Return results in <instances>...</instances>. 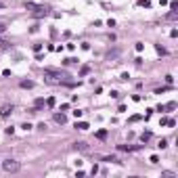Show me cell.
Here are the masks:
<instances>
[{"label": "cell", "mask_w": 178, "mask_h": 178, "mask_svg": "<svg viewBox=\"0 0 178 178\" xmlns=\"http://www.w3.org/2000/svg\"><path fill=\"white\" fill-rule=\"evenodd\" d=\"M8 46V42L6 40H2V38H0V48H6Z\"/></svg>", "instance_id": "cb8c5ba5"}, {"label": "cell", "mask_w": 178, "mask_h": 178, "mask_svg": "<svg viewBox=\"0 0 178 178\" xmlns=\"http://www.w3.org/2000/svg\"><path fill=\"white\" fill-rule=\"evenodd\" d=\"M4 32H6V23L0 21V34H4Z\"/></svg>", "instance_id": "d4e9b609"}, {"label": "cell", "mask_w": 178, "mask_h": 178, "mask_svg": "<svg viewBox=\"0 0 178 178\" xmlns=\"http://www.w3.org/2000/svg\"><path fill=\"white\" fill-rule=\"evenodd\" d=\"M138 6H145V8H151V0H138Z\"/></svg>", "instance_id": "7c38bea8"}, {"label": "cell", "mask_w": 178, "mask_h": 178, "mask_svg": "<svg viewBox=\"0 0 178 178\" xmlns=\"http://www.w3.org/2000/svg\"><path fill=\"white\" fill-rule=\"evenodd\" d=\"M19 86H21V88H27V90H30V88H34V82H32V80H23Z\"/></svg>", "instance_id": "ba28073f"}, {"label": "cell", "mask_w": 178, "mask_h": 178, "mask_svg": "<svg viewBox=\"0 0 178 178\" xmlns=\"http://www.w3.org/2000/svg\"><path fill=\"white\" fill-rule=\"evenodd\" d=\"M170 8H172V11H176V8H178V2H176V0H172V2H170Z\"/></svg>", "instance_id": "7402d4cb"}, {"label": "cell", "mask_w": 178, "mask_h": 178, "mask_svg": "<svg viewBox=\"0 0 178 178\" xmlns=\"http://www.w3.org/2000/svg\"><path fill=\"white\" fill-rule=\"evenodd\" d=\"M42 50V44H34V52H40Z\"/></svg>", "instance_id": "484cf974"}, {"label": "cell", "mask_w": 178, "mask_h": 178, "mask_svg": "<svg viewBox=\"0 0 178 178\" xmlns=\"http://www.w3.org/2000/svg\"><path fill=\"white\" fill-rule=\"evenodd\" d=\"M155 50L159 52V55H166V48H164V46H159V44H155Z\"/></svg>", "instance_id": "9a60e30c"}, {"label": "cell", "mask_w": 178, "mask_h": 178, "mask_svg": "<svg viewBox=\"0 0 178 178\" xmlns=\"http://www.w3.org/2000/svg\"><path fill=\"white\" fill-rule=\"evenodd\" d=\"M74 115H76V120H78V118H82V115H84V111H80V109H76V111H74Z\"/></svg>", "instance_id": "44dd1931"}, {"label": "cell", "mask_w": 178, "mask_h": 178, "mask_svg": "<svg viewBox=\"0 0 178 178\" xmlns=\"http://www.w3.org/2000/svg\"><path fill=\"white\" fill-rule=\"evenodd\" d=\"M13 111H15V107H13L11 103H4L2 107H0V118H8Z\"/></svg>", "instance_id": "277c9868"}, {"label": "cell", "mask_w": 178, "mask_h": 178, "mask_svg": "<svg viewBox=\"0 0 178 178\" xmlns=\"http://www.w3.org/2000/svg\"><path fill=\"white\" fill-rule=\"evenodd\" d=\"M170 109H176V103H168V105H164V111H170Z\"/></svg>", "instance_id": "5bb4252c"}, {"label": "cell", "mask_w": 178, "mask_h": 178, "mask_svg": "<svg viewBox=\"0 0 178 178\" xmlns=\"http://www.w3.org/2000/svg\"><path fill=\"white\" fill-rule=\"evenodd\" d=\"M74 147H76L78 151H84V153H88V151H90V147H88L84 140H78V142H74Z\"/></svg>", "instance_id": "5b68a950"}, {"label": "cell", "mask_w": 178, "mask_h": 178, "mask_svg": "<svg viewBox=\"0 0 178 178\" xmlns=\"http://www.w3.org/2000/svg\"><path fill=\"white\" fill-rule=\"evenodd\" d=\"M140 147H130V145H120V151H136Z\"/></svg>", "instance_id": "30bf717a"}, {"label": "cell", "mask_w": 178, "mask_h": 178, "mask_svg": "<svg viewBox=\"0 0 178 178\" xmlns=\"http://www.w3.org/2000/svg\"><path fill=\"white\" fill-rule=\"evenodd\" d=\"M76 128H78V130H88L90 126H88L86 122H76Z\"/></svg>", "instance_id": "9c48e42d"}, {"label": "cell", "mask_w": 178, "mask_h": 178, "mask_svg": "<svg viewBox=\"0 0 178 178\" xmlns=\"http://www.w3.org/2000/svg\"><path fill=\"white\" fill-rule=\"evenodd\" d=\"M25 8H27V11H32L34 15H38V17H42V15H46V13H48V6L34 4V2H25Z\"/></svg>", "instance_id": "7a4b0ae2"}, {"label": "cell", "mask_w": 178, "mask_h": 178, "mask_svg": "<svg viewBox=\"0 0 178 178\" xmlns=\"http://www.w3.org/2000/svg\"><path fill=\"white\" fill-rule=\"evenodd\" d=\"M2 170L6 174H17L21 170V164L17 162V159H4V162H2Z\"/></svg>", "instance_id": "6da1fadb"}, {"label": "cell", "mask_w": 178, "mask_h": 178, "mask_svg": "<svg viewBox=\"0 0 178 178\" xmlns=\"http://www.w3.org/2000/svg\"><path fill=\"white\" fill-rule=\"evenodd\" d=\"M88 71H90V67H88V65H84V67H82V71H80V74H82V76H86Z\"/></svg>", "instance_id": "d6986e66"}, {"label": "cell", "mask_w": 178, "mask_h": 178, "mask_svg": "<svg viewBox=\"0 0 178 178\" xmlns=\"http://www.w3.org/2000/svg\"><path fill=\"white\" fill-rule=\"evenodd\" d=\"M157 147H159V149H166V147H168V140H166V138H162V140H159V145H157Z\"/></svg>", "instance_id": "e0dca14e"}, {"label": "cell", "mask_w": 178, "mask_h": 178, "mask_svg": "<svg viewBox=\"0 0 178 178\" xmlns=\"http://www.w3.org/2000/svg\"><path fill=\"white\" fill-rule=\"evenodd\" d=\"M142 120V115H132L130 118V124H134V122H140Z\"/></svg>", "instance_id": "2e32d148"}, {"label": "cell", "mask_w": 178, "mask_h": 178, "mask_svg": "<svg viewBox=\"0 0 178 178\" xmlns=\"http://www.w3.org/2000/svg\"><path fill=\"white\" fill-rule=\"evenodd\" d=\"M96 138H107V130H99V132H96Z\"/></svg>", "instance_id": "4fadbf2b"}, {"label": "cell", "mask_w": 178, "mask_h": 178, "mask_svg": "<svg viewBox=\"0 0 178 178\" xmlns=\"http://www.w3.org/2000/svg\"><path fill=\"white\" fill-rule=\"evenodd\" d=\"M151 138V132H142V134H140V142H147Z\"/></svg>", "instance_id": "8fae6325"}, {"label": "cell", "mask_w": 178, "mask_h": 178, "mask_svg": "<svg viewBox=\"0 0 178 178\" xmlns=\"http://www.w3.org/2000/svg\"><path fill=\"white\" fill-rule=\"evenodd\" d=\"M44 76H46V78H52V80H63V78H67L65 71L52 69V67H46V69H44Z\"/></svg>", "instance_id": "3957f363"}, {"label": "cell", "mask_w": 178, "mask_h": 178, "mask_svg": "<svg viewBox=\"0 0 178 178\" xmlns=\"http://www.w3.org/2000/svg\"><path fill=\"white\" fill-rule=\"evenodd\" d=\"M55 103H57V101H55V96H50V99L46 101V105H48V107H55Z\"/></svg>", "instance_id": "ac0fdd59"}, {"label": "cell", "mask_w": 178, "mask_h": 178, "mask_svg": "<svg viewBox=\"0 0 178 178\" xmlns=\"http://www.w3.org/2000/svg\"><path fill=\"white\" fill-rule=\"evenodd\" d=\"M55 122L63 126V124H67V115L65 113H55Z\"/></svg>", "instance_id": "8992f818"}, {"label": "cell", "mask_w": 178, "mask_h": 178, "mask_svg": "<svg viewBox=\"0 0 178 178\" xmlns=\"http://www.w3.org/2000/svg\"><path fill=\"white\" fill-rule=\"evenodd\" d=\"M149 162H151V164H157V162H159V157H157V155H151Z\"/></svg>", "instance_id": "603a6c76"}, {"label": "cell", "mask_w": 178, "mask_h": 178, "mask_svg": "<svg viewBox=\"0 0 178 178\" xmlns=\"http://www.w3.org/2000/svg\"><path fill=\"white\" fill-rule=\"evenodd\" d=\"M134 48H136V50H138V52H140V50H142V48H145V44H142V42H136V46H134Z\"/></svg>", "instance_id": "ffe728a7"}, {"label": "cell", "mask_w": 178, "mask_h": 178, "mask_svg": "<svg viewBox=\"0 0 178 178\" xmlns=\"http://www.w3.org/2000/svg\"><path fill=\"white\" fill-rule=\"evenodd\" d=\"M42 107H44V99H36V101H34V109H36V111L42 109Z\"/></svg>", "instance_id": "52a82bcc"}]
</instances>
